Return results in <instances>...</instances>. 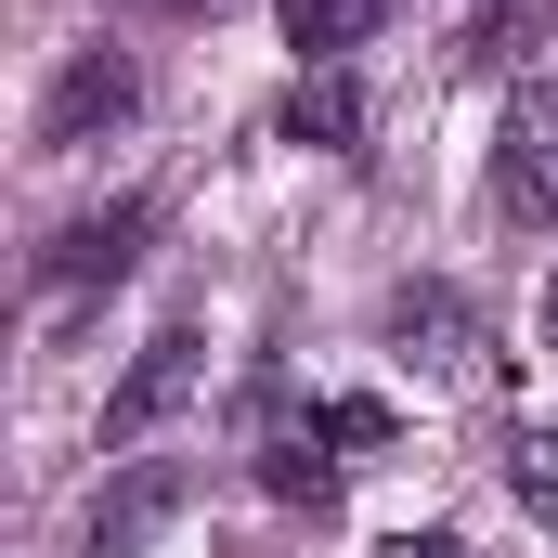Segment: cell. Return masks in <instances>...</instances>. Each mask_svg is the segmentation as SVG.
Masks as SVG:
<instances>
[{"label": "cell", "instance_id": "6da1fadb", "mask_svg": "<svg viewBox=\"0 0 558 558\" xmlns=\"http://www.w3.org/2000/svg\"><path fill=\"white\" fill-rule=\"evenodd\" d=\"M390 351H403L416 377H441V390H494V377H507L494 325H481L454 286H390Z\"/></svg>", "mask_w": 558, "mask_h": 558}, {"label": "cell", "instance_id": "7a4b0ae2", "mask_svg": "<svg viewBox=\"0 0 558 558\" xmlns=\"http://www.w3.org/2000/svg\"><path fill=\"white\" fill-rule=\"evenodd\" d=\"M131 105H143V65H131V52H78V65L39 92V143H52V156H78V143L131 131Z\"/></svg>", "mask_w": 558, "mask_h": 558}, {"label": "cell", "instance_id": "3957f363", "mask_svg": "<svg viewBox=\"0 0 558 558\" xmlns=\"http://www.w3.org/2000/svg\"><path fill=\"white\" fill-rule=\"evenodd\" d=\"M195 377H208V351H195V325H169V338H143V364L105 390V441L131 454L143 428H169L182 403H195Z\"/></svg>", "mask_w": 558, "mask_h": 558}, {"label": "cell", "instance_id": "277c9868", "mask_svg": "<svg viewBox=\"0 0 558 558\" xmlns=\"http://www.w3.org/2000/svg\"><path fill=\"white\" fill-rule=\"evenodd\" d=\"M494 208L507 221H558V92H520L494 131Z\"/></svg>", "mask_w": 558, "mask_h": 558}, {"label": "cell", "instance_id": "5b68a950", "mask_svg": "<svg viewBox=\"0 0 558 558\" xmlns=\"http://www.w3.org/2000/svg\"><path fill=\"white\" fill-rule=\"evenodd\" d=\"M325 441H338V428H312V416L260 428V494H274V507H312V520L338 507V454H325Z\"/></svg>", "mask_w": 558, "mask_h": 558}, {"label": "cell", "instance_id": "8992f818", "mask_svg": "<svg viewBox=\"0 0 558 558\" xmlns=\"http://www.w3.org/2000/svg\"><path fill=\"white\" fill-rule=\"evenodd\" d=\"M131 260H143V195H118V208H92V221L52 234V286H118Z\"/></svg>", "mask_w": 558, "mask_h": 558}, {"label": "cell", "instance_id": "52a82bcc", "mask_svg": "<svg viewBox=\"0 0 558 558\" xmlns=\"http://www.w3.org/2000/svg\"><path fill=\"white\" fill-rule=\"evenodd\" d=\"M274 131H286V143H312V156H351V131H364V92H351L338 65H312V78L274 105Z\"/></svg>", "mask_w": 558, "mask_h": 558}, {"label": "cell", "instance_id": "ba28073f", "mask_svg": "<svg viewBox=\"0 0 558 558\" xmlns=\"http://www.w3.org/2000/svg\"><path fill=\"white\" fill-rule=\"evenodd\" d=\"M169 507H182V481H169V468H143V481L118 494V507H92V558H131L143 533L169 520Z\"/></svg>", "mask_w": 558, "mask_h": 558}, {"label": "cell", "instance_id": "9c48e42d", "mask_svg": "<svg viewBox=\"0 0 558 558\" xmlns=\"http://www.w3.org/2000/svg\"><path fill=\"white\" fill-rule=\"evenodd\" d=\"M364 26H377V0H286V39H299L312 65H338Z\"/></svg>", "mask_w": 558, "mask_h": 558}, {"label": "cell", "instance_id": "30bf717a", "mask_svg": "<svg viewBox=\"0 0 558 558\" xmlns=\"http://www.w3.org/2000/svg\"><path fill=\"white\" fill-rule=\"evenodd\" d=\"M507 494L558 533V428H507Z\"/></svg>", "mask_w": 558, "mask_h": 558}, {"label": "cell", "instance_id": "8fae6325", "mask_svg": "<svg viewBox=\"0 0 558 558\" xmlns=\"http://www.w3.org/2000/svg\"><path fill=\"white\" fill-rule=\"evenodd\" d=\"M468 52H481V65H520V52H533V0H520V13H481Z\"/></svg>", "mask_w": 558, "mask_h": 558}, {"label": "cell", "instance_id": "7c38bea8", "mask_svg": "<svg viewBox=\"0 0 558 558\" xmlns=\"http://www.w3.org/2000/svg\"><path fill=\"white\" fill-rule=\"evenodd\" d=\"M325 428H338L351 454H377V441H390V403H325Z\"/></svg>", "mask_w": 558, "mask_h": 558}, {"label": "cell", "instance_id": "4fadbf2b", "mask_svg": "<svg viewBox=\"0 0 558 558\" xmlns=\"http://www.w3.org/2000/svg\"><path fill=\"white\" fill-rule=\"evenodd\" d=\"M377 558H468V546H454V533H390Z\"/></svg>", "mask_w": 558, "mask_h": 558}, {"label": "cell", "instance_id": "5bb4252c", "mask_svg": "<svg viewBox=\"0 0 558 558\" xmlns=\"http://www.w3.org/2000/svg\"><path fill=\"white\" fill-rule=\"evenodd\" d=\"M546 351H558V274H546Z\"/></svg>", "mask_w": 558, "mask_h": 558}]
</instances>
